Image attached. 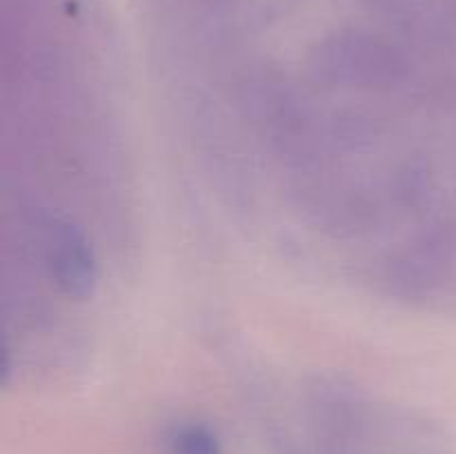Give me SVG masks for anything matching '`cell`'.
Returning <instances> with one entry per match:
<instances>
[{"label":"cell","instance_id":"1","mask_svg":"<svg viewBox=\"0 0 456 454\" xmlns=\"http://www.w3.org/2000/svg\"><path fill=\"white\" fill-rule=\"evenodd\" d=\"M52 261L61 283L69 292H85L92 283V261L85 245L69 231H62L52 247Z\"/></svg>","mask_w":456,"mask_h":454},{"label":"cell","instance_id":"2","mask_svg":"<svg viewBox=\"0 0 456 454\" xmlns=\"http://www.w3.org/2000/svg\"><path fill=\"white\" fill-rule=\"evenodd\" d=\"M174 454H221V443L205 426H185L172 436Z\"/></svg>","mask_w":456,"mask_h":454}]
</instances>
